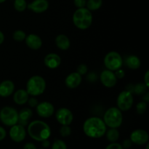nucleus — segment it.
I'll use <instances>...</instances> for the list:
<instances>
[{"label":"nucleus","mask_w":149,"mask_h":149,"mask_svg":"<svg viewBox=\"0 0 149 149\" xmlns=\"http://www.w3.org/2000/svg\"><path fill=\"white\" fill-rule=\"evenodd\" d=\"M36 111L40 117L49 118L55 113V107L50 102L43 101L38 103Z\"/></svg>","instance_id":"obj_12"},{"label":"nucleus","mask_w":149,"mask_h":149,"mask_svg":"<svg viewBox=\"0 0 149 149\" xmlns=\"http://www.w3.org/2000/svg\"><path fill=\"white\" fill-rule=\"evenodd\" d=\"M27 8L35 13H43L49 8L47 0H33L27 4Z\"/></svg>","instance_id":"obj_14"},{"label":"nucleus","mask_w":149,"mask_h":149,"mask_svg":"<svg viewBox=\"0 0 149 149\" xmlns=\"http://www.w3.org/2000/svg\"><path fill=\"white\" fill-rule=\"evenodd\" d=\"M24 41L26 42V45L33 50L40 49L42 46V39L40 36L35 33H30L27 35Z\"/></svg>","instance_id":"obj_17"},{"label":"nucleus","mask_w":149,"mask_h":149,"mask_svg":"<svg viewBox=\"0 0 149 149\" xmlns=\"http://www.w3.org/2000/svg\"><path fill=\"white\" fill-rule=\"evenodd\" d=\"M147 107H148V105L147 103L145 101H141L139 102L138 104L136 105V111L138 114L142 115L146 111Z\"/></svg>","instance_id":"obj_28"},{"label":"nucleus","mask_w":149,"mask_h":149,"mask_svg":"<svg viewBox=\"0 0 149 149\" xmlns=\"http://www.w3.org/2000/svg\"><path fill=\"white\" fill-rule=\"evenodd\" d=\"M44 63L46 67L49 69H55L61 64V58L58 54L49 53L45 57Z\"/></svg>","instance_id":"obj_16"},{"label":"nucleus","mask_w":149,"mask_h":149,"mask_svg":"<svg viewBox=\"0 0 149 149\" xmlns=\"http://www.w3.org/2000/svg\"><path fill=\"white\" fill-rule=\"evenodd\" d=\"M13 101L19 106H22L27 103L29 98V95L26 90L20 89L13 93Z\"/></svg>","instance_id":"obj_20"},{"label":"nucleus","mask_w":149,"mask_h":149,"mask_svg":"<svg viewBox=\"0 0 149 149\" xmlns=\"http://www.w3.org/2000/svg\"><path fill=\"white\" fill-rule=\"evenodd\" d=\"M149 135L147 131L142 129H138L132 131L130 136V140L134 144L143 146L148 142Z\"/></svg>","instance_id":"obj_10"},{"label":"nucleus","mask_w":149,"mask_h":149,"mask_svg":"<svg viewBox=\"0 0 149 149\" xmlns=\"http://www.w3.org/2000/svg\"><path fill=\"white\" fill-rule=\"evenodd\" d=\"M26 33L22 30H17L13 32V38L16 42H23L26 37Z\"/></svg>","instance_id":"obj_27"},{"label":"nucleus","mask_w":149,"mask_h":149,"mask_svg":"<svg viewBox=\"0 0 149 149\" xmlns=\"http://www.w3.org/2000/svg\"><path fill=\"white\" fill-rule=\"evenodd\" d=\"M7 0H0V4H1V3H4V1H6Z\"/></svg>","instance_id":"obj_44"},{"label":"nucleus","mask_w":149,"mask_h":149,"mask_svg":"<svg viewBox=\"0 0 149 149\" xmlns=\"http://www.w3.org/2000/svg\"><path fill=\"white\" fill-rule=\"evenodd\" d=\"M23 149H37L33 143H27L23 146Z\"/></svg>","instance_id":"obj_38"},{"label":"nucleus","mask_w":149,"mask_h":149,"mask_svg":"<svg viewBox=\"0 0 149 149\" xmlns=\"http://www.w3.org/2000/svg\"><path fill=\"white\" fill-rule=\"evenodd\" d=\"M27 4V1L26 0H15L13 3V7L16 11L21 13L26 10Z\"/></svg>","instance_id":"obj_25"},{"label":"nucleus","mask_w":149,"mask_h":149,"mask_svg":"<svg viewBox=\"0 0 149 149\" xmlns=\"http://www.w3.org/2000/svg\"><path fill=\"white\" fill-rule=\"evenodd\" d=\"M74 3L77 8H83L86 7L87 0H74Z\"/></svg>","instance_id":"obj_33"},{"label":"nucleus","mask_w":149,"mask_h":149,"mask_svg":"<svg viewBox=\"0 0 149 149\" xmlns=\"http://www.w3.org/2000/svg\"><path fill=\"white\" fill-rule=\"evenodd\" d=\"M4 33H3V32L0 31V45L4 42Z\"/></svg>","instance_id":"obj_43"},{"label":"nucleus","mask_w":149,"mask_h":149,"mask_svg":"<svg viewBox=\"0 0 149 149\" xmlns=\"http://www.w3.org/2000/svg\"><path fill=\"white\" fill-rule=\"evenodd\" d=\"M143 79H144V84H146V87H149V81H148V80H149V71H147L146 72V74H145V75H144V77H143Z\"/></svg>","instance_id":"obj_39"},{"label":"nucleus","mask_w":149,"mask_h":149,"mask_svg":"<svg viewBox=\"0 0 149 149\" xmlns=\"http://www.w3.org/2000/svg\"><path fill=\"white\" fill-rule=\"evenodd\" d=\"M103 4V0H87L86 8L90 11H96L101 7Z\"/></svg>","instance_id":"obj_24"},{"label":"nucleus","mask_w":149,"mask_h":149,"mask_svg":"<svg viewBox=\"0 0 149 149\" xmlns=\"http://www.w3.org/2000/svg\"><path fill=\"white\" fill-rule=\"evenodd\" d=\"M15 92V84L11 80H4L0 83V96L7 97Z\"/></svg>","instance_id":"obj_18"},{"label":"nucleus","mask_w":149,"mask_h":149,"mask_svg":"<svg viewBox=\"0 0 149 149\" xmlns=\"http://www.w3.org/2000/svg\"><path fill=\"white\" fill-rule=\"evenodd\" d=\"M55 119L61 125H70L74 120V114L67 108H60L56 111Z\"/></svg>","instance_id":"obj_9"},{"label":"nucleus","mask_w":149,"mask_h":149,"mask_svg":"<svg viewBox=\"0 0 149 149\" xmlns=\"http://www.w3.org/2000/svg\"><path fill=\"white\" fill-rule=\"evenodd\" d=\"M41 149H45V148H41Z\"/></svg>","instance_id":"obj_45"},{"label":"nucleus","mask_w":149,"mask_h":149,"mask_svg":"<svg viewBox=\"0 0 149 149\" xmlns=\"http://www.w3.org/2000/svg\"><path fill=\"white\" fill-rule=\"evenodd\" d=\"M42 145L44 148H47L49 146V145H50V143H49V141H48V139H47V140H45V141H42Z\"/></svg>","instance_id":"obj_41"},{"label":"nucleus","mask_w":149,"mask_h":149,"mask_svg":"<svg viewBox=\"0 0 149 149\" xmlns=\"http://www.w3.org/2000/svg\"><path fill=\"white\" fill-rule=\"evenodd\" d=\"M125 64L130 69L137 70L141 67V62L137 55H131L125 58Z\"/></svg>","instance_id":"obj_22"},{"label":"nucleus","mask_w":149,"mask_h":149,"mask_svg":"<svg viewBox=\"0 0 149 149\" xmlns=\"http://www.w3.org/2000/svg\"><path fill=\"white\" fill-rule=\"evenodd\" d=\"M114 74H115V76H116V79H122L125 77V71H124L123 69H122V68H119V69L116 70V71H114Z\"/></svg>","instance_id":"obj_35"},{"label":"nucleus","mask_w":149,"mask_h":149,"mask_svg":"<svg viewBox=\"0 0 149 149\" xmlns=\"http://www.w3.org/2000/svg\"><path fill=\"white\" fill-rule=\"evenodd\" d=\"M100 81L107 88H112L117 83V79L113 71L106 69L100 73Z\"/></svg>","instance_id":"obj_13"},{"label":"nucleus","mask_w":149,"mask_h":149,"mask_svg":"<svg viewBox=\"0 0 149 149\" xmlns=\"http://www.w3.org/2000/svg\"><path fill=\"white\" fill-rule=\"evenodd\" d=\"M104 65L108 70L114 72L123 65V59L119 52L111 51L106 55L104 58Z\"/></svg>","instance_id":"obj_7"},{"label":"nucleus","mask_w":149,"mask_h":149,"mask_svg":"<svg viewBox=\"0 0 149 149\" xmlns=\"http://www.w3.org/2000/svg\"><path fill=\"white\" fill-rule=\"evenodd\" d=\"M83 132L87 137L91 138H100L107 130V127L103 119L97 116H92L84 121Z\"/></svg>","instance_id":"obj_1"},{"label":"nucleus","mask_w":149,"mask_h":149,"mask_svg":"<svg viewBox=\"0 0 149 149\" xmlns=\"http://www.w3.org/2000/svg\"><path fill=\"white\" fill-rule=\"evenodd\" d=\"M55 44L56 46L61 50H67L71 46V42L70 39L66 35L59 34L55 38Z\"/></svg>","instance_id":"obj_21"},{"label":"nucleus","mask_w":149,"mask_h":149,"mask_svg":"<svg viewBox=\"0 0 149 149\" xmlns=\"http://www.w3.org/2000/svg\"><path fill=\"white\" fill-rule=\"evenodd\" d=\"M59 132L61 136L63 138H66L71 134V128L70 127L69 125H61Z\"/></svg>","instance_id":"obj_29"},{"label":"nucleus","mask_w":149,"mask_h":149,"mask_svg":"<svg viewBox=\"0 0 149 149\" xmlns=\"http://www.w3.org/2000/svg\"><path fill=\"white\" fill-rule=\"evenodd\" d=\"M73 23L77 29L80 30H86L91 26L93 23V14L86 7L77 8L74 13L72 17Z\"/></svg>","instance_id":"obj_3"},{"label":"nucleus","mask_w":149,"mask_h":149,"mask_svg":"<svg viewBox=\"0 0 149 149\" xmlns=\"http://www.w3.org/2000/svg\"><path fill=\"white\" fill-rule=\"evenodd\" d=\"M87 70H88V68H87V65H84V64H81L77 67V72L79 73L81 76H83L87 74Z\"/></svg>","instance_id":"obj_31"},{"label":"nucleus","mask_w":149,"mask_h":149,"mask_svg":"<svg viewBox=\"0 0 149 149\" xmlns=\"http://www.w3.org/2000/svg\"><path fill=\"white\" fill-rule=\"evenodd\" d=\"M103 120L106 127L118 129L123 122V116L117 107H111L106 111Z\"/></svg>","instance_id":"obj_5"},{"label":"nucleus","mask_w":149,"mask_h":149,"mask_svg":"<svg viewBox=\"0 0 149 149\" xmlns=\"http://www.w3.org/2000/svg\"><path fill=\"white\" fill-rule=\"evenodd\" d=\"M6 135H7V132H6L5 129L0 126V141H3L6 138Z\"/></svg>","instance_id":"obj_37"},{"label":"nucleus","mask_w":149,"mask_h":149,"mask_svg":"<svg viewBox=\"0 0 149 149\" xmlns=\"http://www.w3.org/2000/svg\"><path fill=\"white\" fill-rule=\"evenodd\" d=\"M134 103V98L132 93L128 90H124L121 92L117 97L116 104L117 108L121 111H127L132 108Z\"/></svg>","instance_id":"obj_8"},{"label":"nucleus","mask_w":149,"mask_h":149,"mask_svg":"<svg viewBox=\"0 0 149 149\" xmlns=\"http://www.w3.org/2000/svg\"><path fill=\"white\" fill-rule=\"evenodd\" d=\"M132 143L131 142L130 140L127 139V140H125V141H124V142H123V143H122V148H123L127 149V148H130L131 146H132Z\"/></svg>","instance_id":"obj_36"},{"label":"nucleus","mask_w":149,"mask_h":149,"mask_svg":"<svg viewBox=\"0 0 149 149\" xmlns=\"http://www.w3.org/2000/svg\"><path fill=\"white\" fill-rule=\"evenodd\" d=\"M106 149H124L122 148V145L120 143H111L109 145H108L106 146Z\"/></svg>","instance_id":"obj_34"},{"label":"nucleus","mask_w":149,"mask_h":149,"mask_svg":"<svg viewBox=\"0 0 149 149\" xmlns=\"http://www.w3.org/2000/svg\"><path fill=\"white\" fill-rule=\"evenodd\" d=\"M148 87H146V85L144 83H138L134 86L133 92L136 95H142L148 91Z\"/></svg>","instance_id":"obj_26"},{"label":"nucleus","mask_w":149,"mask_h":149,"mask_svg":"<svg viewBox=\"0 0 149 149\" xmlns=\"http://www.w3.org/2000/svg\"><path fill=\"white\" fill-rule=\"evenodd\" d=\"M143 101H145V102H146V103H148V102L149 101V93H148V92L147 91L146 93H145V94H143Z\"/></svg>","instance_id":"obj_42"},{"label":"nucleus","mask_w":149,"mask_h":149,"mask_svg":"<svg viewBox=\"0 0 149 149\" xmlns=\"http://www.w3.org/2000/svg\"><path fill=\"white\" fill-rule=\"evenodd\" d=\"M0 121L5 126H13L18 122V112L15 108L4 106L0 110Z\"/></svg>","instance_id":"obj_6"},{"label":"nucleus","mask_w":149,"mask_h":149,"mask_svg":"<svg viewBox=\"0 0 149 149\" xmlns=\"http://www.w3.org/2000/svg\"><path fill=\"white\" fill-rule=\"evenodd\" d=\"M96 79H97V77H96L95 74H94V73H90V74L87 76V79L89 80V81L93 82V81H95Z\"/></svg>","instance_id":"obj_40"},{"label":"nucleus","mask_w":149,"mask_h":149,"mask_svg":"<svg viewBox=\"0 0 149 149\" xmlns=\"http://www.w3.org/2000/svg\"><path fill=\"white\" fill-rule=\"evenodd\" d=\"M33 116V111L29 108H24L18 112V122L17 124L26 127L29 125V121Z\"/></svg>","instance_id":"obj_19"},{"label":"nucleus","mask_w":149,"mask_h":149,"mask_svg":"<svg viewBox=\"0 0 149 149\" xmlns=\"http://www.w3.org/2000/svg\"><path fill=\"white\" fill-rule=\"evenodd\" d=\"M27 103H29V106H31V108H34L36 107V106H37L38 103H39V102H38V100L36 97L31 96V97H29V98Z\"/></svg>","instance_id":"obj_32"},{"label":"nucleus","mask_w":149,"mask_h":149,"mask_svg":"<svg viewBox=\"0 0 149 149\" xmlns=\"http://www.w3.org/2000/svg\"><path fill=\"white\" fill-rule=\"evenodd\" d=\"M9 134L12 141L15 143H20L24 141L26 137V128L19 124H16L10 127Z\"/></svg>","instance_id":"obj_11"},{"label":"nucleus","mask_w":149,"mask_h":149,"mask_svg":"<svg viewBox=\"0 0 149 149\" xmlns=\"http://www.w3.org/2000/svg\"><path fill=\"white\" fill-rule=\"evenodd\" d=\"M46 81L41 76L35 75L31 77L26 83V91L29 95L36 97L41 95L46 90Z\"/></svg>","instance_id":"obj_4"},{"label":"nucleus","mask_w":149,"mask_h":149,"mask_svg":"<svg viewBox=\"0 0 149 149\" xmlns=\"http://www.w3.org/2000/svg\"><path fill=\"white\" fill-rule=\"evenodd\" d=\"M81 81H82V76L76 71V72L71 73L67 76L65 79V84L68 88L75 89L81 84Z\"/></svg>","instance_id":"obj_15"},{"label":"nucleus","mask_w":149,"mask_h":149,"mask_svg":"<svg viewBox=\"0 0 149 149\" xmlns=\"http://www.w3.org/2000/svg\"><path fill=\"white\" fill-rule=\"evenodd\" d=\"M52 149H67V146L63 141L58 139L52 143Z\"/></svg>","instance_id":"obj_30"},{"label":"nucleus","mask_w":149,"mask_h":149,"mask_svg":"<svg viewBox=\"0 0 149 149\" xmlns=\"http://www.w3.org/2000/svg\"><path fill=\"white\" fill-rule=\"evenodd\" d=\"M27 132L29 136L36 141L49 139L51 135L50 127L41 120H34L28 125Z\"/></svg>","instance_id":"obj_2"},{"label":"nucleus","mask_w":149,"mask_h":149,"mask_svg":"<svg viewBox=\"0 0 149 149\" xmlns=\"http://www.w3.org/2000/svg\"><path fill=\"white\" fill-rule=\"evenodd\" d=\"M106 138L110 143H115L119 140V132L117 128H110L106 132Z\"/></svg>","instance_id":"obj_23"}]
</instances>
